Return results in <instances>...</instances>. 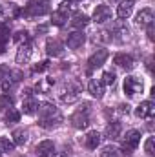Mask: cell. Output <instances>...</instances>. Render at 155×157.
I'll return each mask as SVG.
<instances>
[{
	"mask_svg": "<svg viewBox=\"0 0 155 157\" xmlns=\"http://www.w3.org/2000/svg\"><path fill=\"white\" fill-rule=\"evenodd\" d=\"M39 124L46 130H51V128H57L60 122H62V115L59 112V108H55L53 104H40L39 106Z\"/></svg>",
	"mask_w": 155,
	"mask_h": 157,
	"instance_id": "6da1fadb",
	"label": "cell"
},
{
	"mask_svg": "<svg viewBox=\"0 0 155 157\" xmlns=\"http://www.w3.org/2000/svg\"><path fill=\"white\" fill-rule=\"evenodd\" d=\"M139 143H141V133L137 132V130H130V132H126V137H124V143H122V154L126 157H130L133 154V150L139 146Z\"/></svg>",
	"mask_w": 155,
	"mask_h": 157,
	"instance_id": "7a4b0ae2",
	"label": "cell"
},
{
	"mask_svg": "<svg viewBox=\"0 0 155 157\" xmlns=\"http://www.w3.org/2000/svg\"><path fill=\"white\" fill-rule=\"evenodd\" d=\"M49 11V2L47 0H28V6H26V15H46Z\"/></svg>",
	"mask_w": 155,
	"mask_h": 157,
	"instance_id": "3957f363",
	"label": "cell"
},
{
	"mask_svg": "<svg viewBox=\"0 0 155 157\" xmlns=\"http://www.w3.org/2000/svg\"><path fill=\"white\" fill-rule=\"evenodd\" d=\"M71 122H73V126L77 128V130H84V128H88V124H89V115H88V104L84 106V108H80L77 110L73 115H71Z\"/></svg>",
	"mask_w": 155,
	"mask_h": 157,
	"instance_id": "277c9868",
	"label": "cell"
},
{
	"mask_svg": "<svg viewBox=\"0 0 155 157\" xmlns=\"http://www.w3.org/2000/svg\"><path fill=\"white\" fill-rule=\"evenodd\" d=\"M82 91V86L77 84V82H70L68 86H66V90L62 91V95H60V99H62V102H73V101H77L78 99V93Z\"/></svg>",
	"mask_w": 155,
	"mask_h": 157,
	"instance_id": "5b68a950",
	"label": "cell"
},
{
	"mask_svg": "<svg viewBox=\"0 0 155 157\" xmlns=\"http://www.w3.org/2000/svg\"><path fill=\"white\" fill-rule=\"evenodd\" d=\"M142 88H144V84H142V80L137 77H126L124 78V93L126 95H135V93H141L142 91Z\"/></svg>",
	"mask_w": 155,
	"mask_h": 157,
	"instance_id": "8992f818",
	"label": "cell"
},
{
	"mask_svg": "<svg viewBox=\"0 0 155 157\" xmlns=\"http://www.w3.org/2000/svg\"><path fill=\"white\" fill-rule=\"evenodd\" d=\"M135 115L141 117V119H152L155 115V104L152 101L141 102V104L137 106V110H135Z\"/></svg>",
	"mask_w": 155,
	"mask_h": 157,
	"instance_id": "52a82bcc",
	"label": "cell"
},
{
	"mask_svg": "<svg viewBox=\"0 0 155 157\" xmlns=\"http://www.w3.org/2000/svg\"><path fill=\"white\" fill-rule=\"evenodd\" d=\"M106 59H108V51H106V49H97V51L88 59V66H89V70L100 68V66L106 62Z\"/></svg>",
	"mask_w": 155,
	"mask_h": 157,
	"instance_id": "ba28073f",
	"label": "cell"
},
{
	"mask_svg": "<svg viewBox=\"0 0 155 157\" xmlns=\"http://www.w3.org/2000/svg\"><path fill=\"white\" fill-rule=\"evenodd\" d=\"M31 42L29 40H26L24 44H20L18 46V49H17V62L18 64H26L29 59H31Z\"/></svg>",
	"mask_w": 155,
	"mask_h": 157,
	"instance_id": "9c48e42d",
	"label": "cell"
},
{
	"mask_svg": "<svg viewBox=\"0 0 155 157\" xmlns=\"http://www.w3.org/2000/svg\"><path fill=\"white\" fill-rule=\"evenodd\" d=\"M110 17H112V11H110V7H108V6H104V4L97 6V7H95V11H93V20H95L97 24H102V22L110 20Z\"/></svg>",
	"mask_w": 155,
	"mask_h": 157,
	"instance_id": "30bf717a",
	"label": "cell"
},
{
	"mask_svg": "<svg viewBox=\"0 0 155 157\" xmlns=\"http://www.w3.org/2000/svg\"><path fill=\"white\" fill-rule=\"evenodd\" d=\"M84 42H86V35H84L82 31H73V33H70V35H68V40H66V44H68L70 49H78Z\"/></svg>",
	"mask_w": 155,
	"mask_h": 157,
	"instance_id": "8fae6325",
	"label": "cell"
},
{
	"mask_svg": "<svg viewBox=\"0 0 155 157\" xmlns=\"http://www.w3.org/2000/svg\"><path fill=\"white\" fill-rule=\"evenodd\" d=\"M46 51H47L49 57H60L64 53V46H62V42H59L57 39H49L46 42Z\"/></svg>",
	"mask_w": 155,
	"mask_h": 157,
	"instance_id": "7c38bea8",
	"label": "cell"
},
{
	"mask_svg": "<svg viewBox=\"0 0 155 157\" xmlns=\"http://www.w3.org/2000/svg\"><path fill=\"white\" fill-rule=\"evenodd\" d=\"M133 6H135V2L133 0H120V4H119V7H117V17L119 18H128L130 15H131V11H133Z\"/></svg>",
	"mask_w": 155,
	"mask_h": 157,
	"instance_id": "4fadbf2b",
	"label": "cell"
},
{
	"mask_svg": "<svg viewBox=\"0 0 155 157\" xmlns=\"http://www.w3.org/2000/svg\"><path fill=\"white\" fill-rule=\"evenodd\" d=\"M113 62H115L119 68H124V70H131L133 68V57L131 55H126V53H119L113 57Z\"/></svg>",
	"mask_w": 155,
	"mask_h": 157,
	"instance_id": "5bb4252c",
	"label": "cell"
},
{
	"mask_svg": "<svg viewBox=\"0 0 155 157\" xmlns=\"http://www.w3.org/2000/svg\"><path fill=\"white\" fill-rule=\"evenodd\" d=\"M35 152H37V155H40V157L53 155V152H55V144H53V141H42V143L37 144Z\"/></svg>",
	"mask_w": 155,
	"mask_h": 157,
	"instance_id": "9a60e30c",
	"label": "cell"
},
{
	"mask_svg": "<svg viewBox=\"0 0 155 157\" xmlns=\"http://www.w3.org/2000/svg\"><path fill=\"white\" fill-rule=\"evenodd\" d=\"M88 90H89V93H91L93 97H97V99H100V97L104 95V84H102L100 78H91L89 84H88Z\"/></svg>",
	"mask_w": 155,
	"mask_h": 157,
	"instance_id": "2e32d148",
	"label": "cell"
},
{
	"mask_svg": "<svg viewBox=\"0 0 155 157\" xmlns=\"http://www.w3.org/2000/svg\"><path fill=\"white\" fill-rule=\"evenodd\" d=\"M135 22H137L139 26L146 28L148 24H152V22H153V11H152V9H142V11H141V13L137 15Z\"/></svg>",
	"mask_w": 155,
	"mask_h": 157,
	"instance_id": "e0dca14e",
	"label": "cell"
},
{
	"mask_svg": "<svg viewBox=\"0 0 155 157\" xmlns=\"http://www.w3.org/2000/svg\"><path fill=\"white\" fill-rule=\"evenodd\" d=\"M37 110H39V102H37V99L28 97V99L22 101V112H24L26 115H33V113H37Z\"/></svg>",
	"mask_w": 155,
	"mask_h": 157,
	"instance_id": "ac0fdd59",
	"label": "cell"
},
{
	"mask_svg": "<svg viewBox=\"0 0 155 157\" xmlns=\"http://www.w3.org/2000/svg\"><path fill=\"white\" fill-rule=\"evenodd\" d=\"M120 132H122V124L117 122V121L110 122V124L106 126V137H108V139H119V137H120Z\"/></svg>",
	"mask_w": 155,
	"mask_h": 157,
	"instance_id": "d6986e66",
	"label": "cell"
},
{
	"mask_svg": "<svg viewBox=\"0 0 155 157\" xmlns=\"http://www.w3.org/2000/svg\"><path fill=\"white\" fill-rule=\"evenodd\" d=\"M11 137H13V143H15L17 146H24L26 141H28V132L22 130V128H17V130H13Z\"/></svg>",
	"mask_w": 155,
	"mask_h": 157,
	"instance_id": "ffe728a7",
	"label": "cell"
},
{
	"mask_svg": "<svg viewBox=\"0 0 155 157\" xmlns=\"http://www.w3.org/2000/svg\"><path fill=\"white\" fill-rule=\"evenodd\" d=\"M100 133L99 132H89L88 135H86V146L89 148V150H97V146L100 144Z\"/></svg>",
	"mask_w": 155,
	"mask_h": 157,
	"instance_id": "44dd1931",
	"label": "cell"
},
{
	"mask_svg": "<svg viewBox=\"0 0 155 157\" xmlns=\"http://www.w3.org/2000/svg\"><path fill=\"white\" fill-rule=\"evenodd\" d=\"M88 24H89V18H88L84 13H75V15H73V18H71V26H73V28H77V29L86 28Z\"/></svg>",
	"mask_w": 155,
	"mask_h": 157,
	"instance_id": "7402d4cb",
	"label": "cell"
},
{
	"mask_svg": "<svg viewBox=\"0 0 155 157\" xmlns=\"http://www.w3.org/2000/svg\"><path fill=\"white\" fill-rule=\"evenodd\" d=\"M66 20H68V15L62 13V11H55L51 15V24H55V26H64Z\"/></svg>",
	"mask_w": 155,
	"mask_h": 157,
	"instance_id": "603a6c76",
	"label": "cell"
},
{
	"mask_svg": "<svg viewBox=\"0 0 155 157\" xmlns=\"http://www.w3.org/2000/svg\"><path fill=\"white\" fill-rule=\"evenodd\" d=\"M13 148H15V143L13 141H9V139H0V152L6 155V154H9V152H13Z\"/></svg>",
	"mask_w": 155,
	"mask_h": 157,
	"instance_id": "cb8c5ba5",
	"label": "cell"
},
{
	"mask_svg": "<svg viewBox=\"0 0 155 157\" xmlns=\"http://www.w3.org/2000/svg\"><path fill=\"white\" fill-rule=\"evenodd\" d=\"M7 113H6V121L7 122H18L20 121V112H17L15 108H9V110H6Z\"/></svg>",
	"mask_w": 155,
	"mask_h": 157,
	"instance_id": "d4e9b609",
	"label": "cell"
},
{
	"mask_svg": "<svg viewBox=\"0 0 155 157\" xmlns=\"http://www.w3.org/2000/svg\"><path fill=\"white\" fill-rule=\"evenodd\" d=\"M144 152L150 157L155 155V139L153 137H148V139H146V143H144Z\"/></svg>",
	"mask_w": 155,
	"mask_h": 157,
	"instance_id": "484cf974",
	"label": "cell"
},
{
	"mask_svg": "<svg viewBox=\"0 0 155 157\" xmlns=\"http://www.w3.org/2000/svg\"><path fill=\"white\" fill-rule=\"evenodd\" d=\"M11 106H13L11 97H9V95H0V110H2V112H6V110H9Z\"/></svg>",
	"mask_w": 155,
	"mask_h": 157,
	"instance_id": "4316f807",
	"label": "cell"
},
{
	"mask_svg": "<svg viewBox=\"0 0 155 157\" xmlns=\"http://www.w3.org/2000/svg\"><path fill=\"white\" fill-rule=\"evenodd\" d=\"M9 39V33H7V29H6V26H0V53L4 51V48H6V42Z\"/></svg>",
	"mask_w": 155,
	"mask_h": 157,
	"instance_id": "83f0119b",
	"label": "cell"
},
{
	"mask_svg": "<svg viewBox=\"0 0 155 157\" xmlns=\"http://www.w3.org/2000/svg\"><path fill=\"white\" fill-rule=\"evenodd\" d=\"M115 78H117V75L113 71H104V75H102V84L113 86V84H115Z\"/></svg>",
	"mask_w": 155,
	"mask_h": 157,
	"instance_id": "f1b7e54d",
	"label": "cell"
},
{
	"mask_svg": "<svg viewBox=\"0 0 155 157\" xmlns=\"http://www.w3.org/2000/svg\"><path fill=\"white\" fill-rule=\"evenodd\" d=\"M100 157H119V150L113 148V146H106V148L100 152Z\"/></svg>",
	"mask_w": 155,
	"mask_h": 157,
	"instance_id": "f546056e",
	"label": "cell"
},
{
	"mask_svg": "<svg viewBox=\"0 0 155 157\" xmlns=\"http://www.w3.org/2000/svg\"><path fill=\"white\" fill-rule=\"evenodd\" d=\"M59 11H62V13H66V15H68V13L75 11V4H73L71 0H66V2L60 6V9H59Z\"/></svg>",
	"mask_w": 155,
	"mask_h": 157,
	"instance_id": "4dcf8cb0",
	"label": "cell"
},
{
	"mask_svg": "<svg viewBox=\"0 0 155 157\" xmlns=\"http://www.w3.org/2000/svg\"><path fill=\"white\" fill-rule=\"evenodd\" d=\"M47 68H49V62H47V60H42L37 66H33V71H35V73H42V71H46Z\"/></svg>",
	"mask_w": 155,
	"mask_h": 157,
	"instance_id": "1f68e13d",
	"label": "cell"
},
{
	"mask_svg": "<svg viewBox=\"0 0 155 157\" xmlns=\"http://www.w3.org/2000/svg\"><path fill=\"white\" fill-rule=\"evenodd\" d=\"M9 75H11V80H13V82H18V80H20V78L24 77V75H22V71H20V70H11V71H9Z\"/></svg>",
	"mask_w": 155,
	"mask_h": 157,
	"instance_id": "d6a6232c",
	"label": "cell"
},
{
	"mask_svg": "<svg viewBox=\"0 0 155 157\" xmlns=\"http://www.w3.org/2000/svg\"><path fill=\"white\" fill-rule=\"evenodd\" d=\"M146 33H148V39H150V40L155 39V24H153V22L146 26Z\"/></svg>",
	"mask_w": 155,
	"mask_h": 157,
	"instance_id": "836d02e7",
	"label": "cell"
},
{
	"mask_svg": "<svg viewBox=\"0 0 155 157\" xmlns=\"http://www.w3.org/2000/svg\"><path fill=\"white\" fill-rule=\"evenodd\" d=\"M15 40H17V42H22V40L26 42V40H29V39H28V33H26V31H18V33L15 35Z\"/></svg>",
	"mask_w": 155,
	"mask_h": 157,
	"instance_id": "e575fe53",
	"label": "cell"
},
{
	"mask_svg": "<svg viewBox=\"0 0 155 157\" xmlns=\"http://www.w3.org/2000/svg\"><path fill=\"white\" fill-rule=\"evenodd\" d=\"M9 71H11V70H9L7 66H4V64H0V80H2V78H6V77H7V75H9Z\"/></svg>",
	"mask_w": 155,
	"mask_h": 157,
	"instance_id": "d590c367",
	"label": "cell"
},
{
	"mask_svg": "<svg viewBox=\"0 0 155 157\" xmlns=\"http://www.w3.org/2000/svg\"><path fill=\"white\" fill-rule=\"evenodd\" d=\"M13 84H15L13 80H4V82H2V90H4V91H7V90H11V88H13Z\"/></svg>",
	"mask_w": 155,
	"mask_h": 157,
	"instance_id": "8d00e7d4",
	"label": "cell"
},
{
	"mask_svg": "<svg viewBox=\"0 0 155 157\" xmlns=\"http://www.w3.org/2000/svg\"><path fill=\"white\" fill-rule=\"evenodd\" d=\"M148 70H150V71L153 70V59H148Z\"/></svg>",
	"mask_w": 155,
	"mask_h": 157,
	"instance_id": "74e56055",
	"label": "cell"
},
{
	"mask_svg": "<svg viewBox=\"0 0 155 157\" xmlns=\"http://www.w3.org/2000/svg\"><path fill=\"white\" fill-rule=\"evenodd\" d=\"M2 15H4V7L0 6V17H2Z\"/></svg>",
	"mask_w": 155,
	"mask_h": 157,
	"instance_id": "f35d334b",
	"label": "cell"
},
{
	"mask_svg": "<svg viewBox=\"0 0 155 157\" xmlns=\"http://www.w3.org/2000/svg\"><path fill=\"white\" fill-rule=\"evenodd\" d=\"M53 157H66L64 154H57V155H53Z\"/></svg>",
	"mask_w": 155,
	"mask_h": 157,
	"instance_id": "ab89813d",
	"label": "cell"
},
{
	"mask_svg": "<svg viewBox=\"0 0 155 157\" xmlns=\"http://www.w3.org/2000/svg\"><path fill=\"white\" fill-rule=\"evenodd\" d=\"M110 2H120V0H110Z\"/></svg>",
	"mask_w": 155,
	"mask_h": 157,
	"instance_id": "60d3db41",
	"label": "cell"
},
{
	"mask_svg": "<svg viewBox=\"0 0 155 157\" xmlns=\"http://www.w3.org/2000/svg\"><path fill=\"white\" fill-rule=\"evenodd\" d=\"M0 157H4V154H2V152H0Z\"/></svg>",
	"mask_w": 155,
	"mask_h": 157,
	"instance_id": "b9f144b4",
	"label": "cell"
},
{
	"mask_svg": "<svg viewBox=\"0 0 155 157\" xmlns=\"http://www.w3.org/2000/svg\"><path fill=\"white\" fill-rule=\"evenodd\" d=\"M20 157H22V155H20Z\"/></svg>",
	"mask_w": 155,
	"mask_h": 157,
	"instance_id": "7bdbcfd3",
	"label": "cell"
}]
</instances>
